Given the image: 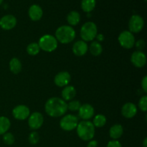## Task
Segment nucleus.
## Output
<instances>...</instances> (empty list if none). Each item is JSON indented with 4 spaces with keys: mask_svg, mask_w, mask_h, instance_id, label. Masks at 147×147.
I'll return each mask as SVG.
<instances>
[{
    "mask_svg": "<svg viewBox=\"0 0 147 147\" xmlns=\"http://www.w3.org/2000/svg\"><path fill=\"white\" fill-rule=\"evenodd\" d=\"M144 1H146V0H144Z\"/></svg>",
    "mask_w": 147,
    "mask_h": 147,
    "instance_id": "obj_38",
    "label": "nucleus"
},
{
    "mask_svg": "<svg viewBox=\"0 0 147 147\" xmlns=\"http://www.w3.org/2000/svg\"><path fill=\"white\" fill-rule=\"evenodd\" d=\"M78 124V119L76 116L67 114L63 116L60 121V126L65 131H70L76 129Z\"/></svg>",
    "mask_w": 147,
    "mask_h": 147,
    "instance_id": "obj_6",
    "label": "nucleus"
},
{
    "mask_svg": "<svg viewBox=\"0 0 147 147\" xmlns=\"http://www.w3.org/2000/svg\"><path fill=\"white\" fill-rule=\"evenodd\" d=\"M98 144V143L97 141L90 140L89 141V142L88 143L87 147H97Z\"/></svg>",
    "mask_w": 147,
    "mask_h": 147,
    "instance_id": "obj_34",
    "label": "nucleus"
},
{
    "mask_svg": "<svg viewBox=\"0 0 147 147\" xmlns=\"http://www.w3.org/2000/svg\"><path fill=\"white\" fill-rule=\"evenodd\" d=\"M28 14L30 18L32 21H39L41 20L43 15V11L41 7L37 4H33L30 7L28 11Z\"/></svg>",
    "mask_w": 147,
    "mask_h": 147,
    "instance_id": "obj_17",
    "label": "nucleus"
},
{
    "mask_svg": "<svg viewBox=\"0 0 147 147\" xmlns=\"http://www.w3.org/2000/svg\"><path fill=\"white\" fill-rule=\"evenodd\" d=\"M40 48L39 47L38 43L32 42L29 44L27 47V52L30 55L34 56L37 55L40 53Z\"/></svg>",
    "mask_w": 147,
    "mask_h": 147,
    "instance_id": "obj_26",
    "label": "nucleus"
},
{
    "mask_svg": "<svg viewBox=\"0 0 147 147\" xmlns=\"http://www.w3.org/2000/svg\"><path fill=\"white\" fill-rule=\"evenodd\" d=\"M11 126L9 119L6 116H0V135L7 133Z\"/></svg>",
    "mask_w": 147,
    "mask_h": 147,
    "instance_id": "obj_22",
    "label": "nucleus"
},
{
    "mask_svg": "<svg viewBox=\"0 0 147 147\" xmlns=\"http://www.w3.org/2000/svg\"><path fill=\"white\" fill-rule=\"evenodd\" d=\"M90 52L93 56H98L103 52V47L98 42L94 41L90 44Z\"/></svg>",
    "mask_w": 147,
    "mask_h": 147,
    "instance_id": "obj_25",
    "label": "nucleus"
},
{
    "mask_svg": "<svg viewBox=\"0 0 147 147\" xmlns=\"http://www.w3.org/2000/svg\"><path fill=\"white\" fill-rule=\"evenodd\" d=\"M44 123V117L40 112H34L30 115L28 119V125L32 130L39 129Z\"/></svg>",
    "mask_w": 147,
    "mask_h": 147,
    "instance_id": "obj_9",
    "label": "nucleus"
},
{
    "mask_svg": "<svg viewBox=\"0 0 147 147\" xmlns=\"http://www.w3.org/2000/svg\"><path fill=\"white\" fill-rule=\"evenodd\" d=\"M142 87L143 88L144 91L145 93L147 92V76H144V78L142 79Z\"/></svg>",
    "mask_w": 147,
    "mask_h": 147,
    "instance_id": "obj_33",
    "label": "nucleus"
},
{
    "mask_svg": "<svg viewBox=\"0 0 147 147\" xmlns=\"http://www.w3.org/2000/svg\"><path fill=\"white\" fill-rule=\"evenodd\" d=\"M107 119L103 114H98L94 117L93 121V124L95 128H101L106 125Z\"/></svg>",
    "mask_w": 147,
    "mask_h": 147,
    "instance_id": "obj_24",
    "label": "nucleus"
},
{
    "mask_svg": "<svg viewBox=\"0 0 147 147\" xmlns=\"http://www.w3.org/2000/svg\"><path fill=\"white\" fill-rule=\"evenodd\" d=\"M9 69L14 74H18L22 70V63L17 57H13L9 62Z\"/></svg>",
    "mask_w": 147,
    "mask_h": 147,
    "instance_id": "obj_20",
    "label": "nucleus"
},
{
    "mask_svg": "<svg viewBox=\"0 0 147 147\" xmlns=\"http://www.w3.org/2000/svg\"><path fill=\"white\" fill-rule=\"evenodd\" d=\"M71 80L70 73L67 71H62L57 73L54 79V83L58 87H65Z\"/></svg>",
    "mask_w": 147,
    "mask_h": 147,
    "instance_id": "obj_13",
    "label": "nucleus"
},
{
    "mask_svg": "<svg viewBox=\"0 0 147 147\" xmlns=\"http://www.w3.org/2000/svg\"><path fill=\"white\" fill-rule=\"evenodd\" d=\"M88 47L87 43L83 40H78L73 45V53L78 57H81L87 53Z\"/></svg>",
    "mask_w": 147,
    "mask_h": 147,
    "instance_id": "obj_15",
    "label": "nucleus"
},
{
    "mask_svg": "<svg viewBox=\"0 0 147 147\" xmlns=\"http://www.w3.org/2000/svg\"><path fill=\"white\" fill-rule=\"evenodd\" d=\"M17 24V19L11 14H7L0 19V27L4 30H10Z\"/></svg>",
    "mask_w": 147,
    "mask_h": 147,
    "instance_id": "obj_12",
    "label": "nucleus"
},
{
    "mask_svg": "<svg viewBox=\"0 0 147 147\" xmlns=\"http://www.w3.org/2000/svg\"><path fill=\"white\" fill-rule=\"evenodd\" d=\"M45 109L48 116L57 118L65 114L67 110V105L60 98L53 97L47 100L45 105Z\"/></svg>",
    "mask_w": 147,
    "mask_h": 147,
    "instance_id": "obj_1",
    "label": "nucleus"
},
{
    "mask_svg": "<svg viewBox=\"0 0 147 147\" xmlns=\"http://www.w3.org/2000/svg\"><path fill=\"white\" fill-rule=\"evenodd\" d=\"M80 33V37L83 41H92L97 35V26L93 22H87L82 26Z\"/></svg>",
    "mask_w": 147,
    "mask_h": 147,
    "instance_id": "obj_4",
    "label": "nucleus"
},
{
    "mask_svg": "<svg viewBox=\"0 0 147 147\" xmlns=\"http://www.w3.org/2000/svg\"><path fill=\"white\" fill-rule=\"evenodd\" d=\"M137 113L136 106L133 103H126L121 109V114L126 119H131L134 117Z\"/></svg>",
    "mask_w": 147,
    "mask_h": 147,
    "instance_id": "obj_16",
    "label": "nucleus"
},
{
    "mask_svg": "<svg viewBox=\"0 0 147 147\" xmlns=\"http://www.w3.org/2000/svg\"><path fill=\"white\" fill-rule=\"evenodd\" d=\"M96 39L98 40V41L99 42H103V40H104V36H103V34H97V35H96Z\"/></svg>",
    "mask_w": 147,
    "mask_h": 147,
    "instance_id": "obj_35",
    "label": "nucleus"
},
{
    "mask_svg": "<svg viewBox=\"0 0 147 147\" xmlns=\"http://www.w3.org/2000/svg\"><path fill=\"white\" fill-rule=\"evenodd\" d=\"M94 115V109L91 105L85 103L81 105L78 110V116L83 121H87L91 119Z\"/></svg>",
    "mask_w": 147,
    "mask_h": 147,
    "instance_id": "obj_14",
    "label": "nucleus"
},
{
    "mask_svg": "<svg viewBox=\"0 0 147 147\" xmlns=\"http://www.w3.org/2000/svg\"><path fill=\"white\" fill-rule=\"evenodd\" d=\"M96 0H82L81 8L85 12L89 13L93 11L96 7Z\"/></svg>",
    "mask_w": 147,
    "mask_h": 147,
    "instance_id": "obj_23",
    "label": "nucleus"
},
{
    "mask_svg": "<svg viewBox=\"0 0 147 147\" xmlns=\"http://www.w3.org/2000/svg\"><path fill=\"white\" fill-rule=\"evenodd\" d=\"M144 26V19L138 14H134L129 20V29L131 33H138L142 31Z\"/></svg>",
    "mask_w": 147,
    "mask_h": 147,
    "instance_id": "obj_8",
    "label": "nucleus"
},
{
    "mask_svg": "<svg viewBox=\"0 0 147 147\" xmlns=\"http://www.w3.org/2000/svg\"><path fill=\"white\" fill-rule=\"evenodd\" d=\"M76 96V90L73 86H67L62 90V98L65 101L72 100Z\"/></svg>",
    "mask_w": 147,
    "mask_h": 147,
    "instance_id": "obj_18",
    "label": "nucleus"
},
{
    "mask_svg": "<svg viewBox=\"0 0 147 147\" xmlns=\"http://www.w3.org/2000/svg\"><path fill=\"white\" fill-rule=\"evenodd\" d=\"M134 45L136 46L138 51H142L145 47V42L143 40H139L138 41L135 42Z\"/></svg>",
    "mask_w": 147,
    "mask_h": 147,
    "instance_id": "obj_31",
    "label": "nucleus"
},
{
    "mask_svg": "<svg viewBox=\"0 0 147 147\" xmlns=\"http://www.w3.org/2000/svg\"><path fill=\"white\" fill-rule=\"evenodd\" d=\"M139 107L142 111L146 112L147 111V96H144L140 98L139 102Z\"/></svg>",
    "mask_w": 147,
    "mask_h": 147,
    "instance_id": "obj_30",
    "label": "nucleus"
},
{
    "mask_svg": "<svg viewBox=\"0 0 147 147\" xmlns=\"http://www.w3.org/2000/svg\"><path fill=\"white\" fill-rule=\"evenodd\" d=\"M119 42L122 47L125 49H131L135 45V37L133 33L125 30L119 36Z\"/></svg>",
    "mask_w": 147,
    "mask_h": 147,
    "instance_id": "obj_7",
    "label": "nucleus"
},
{
    "mask_svg": "<svg viewBox=\"0 0 147 147\" xmlns=\"http://www.w3.org/2000/svg\"><path fill=\"white\" fill-rule=\"evenodd\" d=\"M106 147H122V145L118 140H112L108 143Z\"/></svg>",
    "mask_w": 147,
    "mask_h": 147,
    "instance_id": "obj_32",
    "label": "nucleus"
},
{
    "mask_svg": "<svg viewBox=\"0 0 147 147\" xmlns=\"http://www.w3.org/2000/svg\"><path fill=\"white\" fill-rule=\"evenodd\" d=\"M3 142L5 144L9 145H12L14 143V141H15V139H14V135L11 133H9V132H7L4 134H3Z\"/></svg>",
    "mask_w": 147,
    "mask_h": 147,
    "instance_id": "obj_27",
    "label": "nucleus"
},
{
    "mask_svg": "<svg viewBox=\"0 0 147 147\" xmlns=\"http://www.w3.org/2000/svg\"><path fill=\"white\" fill-rule=\"evenodd\" d=\"M3 1H4V0H0V5H1V4H2Z\"/></svg>",
    "mask_w": 147,
    "mask_h": 147,
    "instance_id": "obj_37",
    "label": "nucleus"
},
{
    "mask_svg": "<svg viewBox=\"0 0 147 147\" xmlns=\"http://www.w3.org/2000/svg\"><path fill=\"white\" fill-rule=\"evenodd\" d=\"M76 31L71 26H60L55 31L56 40L62 44L70 43L76 38Z\"/></svg>",
    "mask_w": 147,
    "mask_h": 147,
    "instance_id": "obj_3",
    "label": "nucleus"
},
{
    "mask_svg": "<svg viewBox=\"0 0 147 147\" xmlns=\"http://www.w3.org/2000/svg\"><path fill=\"white\" fill-rule=\"evenodd\" d=\"M131 62L136 67H143L146 63V56L142 51H135L131 56Z\"/></svg>",
    "mask_w": 147,
    "mask_h": 147,
    "instance_id": "obj_11",
    "label": "nucleus"
},
{
    "mask_svg": "<svg viewBox=\"0 0 147 147\" xmlns=\"http://www.w3.org/2000/svg\"><path fill=\"white\" fill-rule=\"evenodd\" d=\"M38 45L40 50L47 53H52L57 49V40L53 35L45 34L40 37Z\"/></svg>",
    "mask_w": 147,
    "mask_h": 147,
    "instance_id": "obj_5",
    "label": "nucleus"
},
{
    "mask_svg": "<svg viewBox=\"0 0 147 147\" xmlns=\"http://www.w3.org/2000/svg\"><path fill=\"white\" fill-rule=\"evenodd\" d=\"M67 21L71 26H76L80 22V15L78 11H71L67 16Z\"/></svg>",
    "mask_w": 147,
    "mask_h": 147,
    "instance_id": "obj_21",
    "label": "nucleus"
},
{
    "mask_svg": "<svg viewBox=\"0 0 147 147\" xmlns=\"http://www.w3.org/2000/svg\"><path fill=\"white\" fill-rule=\"evenodd\" d=\"M143 146L147 147V138H145L143 142Z\"/></svg>",
    "mask_w": 147,
    "mask_h": 147,
    "instance_id": "obj_36",
    "label": "nucleus"
},
{
    "mask_svg": "<svg viewBox=\"0 0 147 147\" xmlns=\"http://www.w3.org/2000/svg\"><path fill=\"white\" fill-rule=\"evenodd\" d=\"M39 140H40V136L37 132L32 131L28 137V141L30 144L32 145H35L38 143Z\"/></svg>",
    "mask_w": 147,
    "mask_h": 147,
    "instance_id": "obj_28",
    "label": "nucleus"
},
{
    "mask_svg": "<svg viewBox=\"0 0 147 147\" xmlns=\"http://www.w3.org/2000/svg\"><path fill=\"white\" fill-rule=\"evenodd\" d=\"M123 134V128L121 124H115L111 126L109 130L110 137L113 140L120 139Z\"/></svg>",
    "mask_w": 147,
    "mask_h": 147,
    "instance_id": "obj_19",
    "label": "nucleus"
},
{
    "mask_svg": "<svg viewBox=\"0 0 147 147\" xmlns=\"http://www.w3.org/2000/svg\"><path fill=\"white\" fill-rule=\"evenodd\" d=\"M30 109L25 105H19L15 106L12 110L13 116L17 120H25L30 116Z\"/></svg>",
    "mask_w": 147,
    "mask_h": 147,
    "instance_id": "obj_10",
    "label": "nucleus"
},
{
    "mask_svg": "<svg viewBox=\"0 0 147 147\" xmlns=\"http://www.w3.org/2000/svg\"><path fill=\"white\" fill-rule=\"evenodd\" d=\"M67 105V109L71 111H77L81 106L80 101L78 100H71Z\"/></svg>",
    "mask_w": 147,
    "mask_h": 147,
    "instance_id": "obj_29",
    "label": "nucleus"
},
{
    "mask_svg": "<svg viewBox=\"0 0 147 147\" xmlns=\"http://www.w3.org/2000/svg\"><path fill=\"white\" fill-rule=\"evenodd\" d=\"M77 134L80 139L85 142L92 140L95 136V126L89 121H82L78 123L77 127Z\"/></svg>",
    "mask_w": 147,
    "mask_h": 147,
    "instance_id": "obj_2",
    "label": "nucleus"
}]
</instances>
